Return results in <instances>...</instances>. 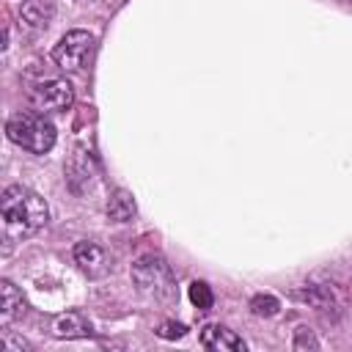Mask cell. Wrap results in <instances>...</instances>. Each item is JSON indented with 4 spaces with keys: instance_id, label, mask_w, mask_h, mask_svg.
Instances as JSON below:
<instances>
[{
    "instance_id": "cell-3",
    "label": "cell",
    "mask_w": 352,
    "mask_h": 352,
    "mask_svg": "<svg viewBox=\"0 0 352 352\" xmlns=\"http://www.w3.org/2000/svg\"><path fill=\"white\" fill-rule=\"evenodd\" d=\"M132 280L138 286V292L154 297V300H170L176 292V280H173V270L162 256L146 253L132 264Z\"/></svg>"
},
{
    "instance_id": "cell-15",
    "label": "cell",
    "mask_w": 352,
    "mask_h": 352,
    "mask_svg": "<svg viewBox=\"0 0 352 352\" xmlns=\"http://www.w3.org/2000/svg\"><path fill=\"white\" fill-rule=\"evenodd\" d=\"M184 333H187V327L182 322H162L157 330V336H162V338H182Z\"/></svg>"
},
{
    "instance_id": "cell-12",
    "label": "cell",
    "mask_w": 352,
    "mask_h": 352,
    "mask_svg": "<svg viewBox=\"0 0 352 352\" xmlns=\"http://www.w3.org/2000/svg\"><path fill=\"white\" fill-rule=\"evenodd\" d=\"M187 294H190V300H192V305H195L198 311H209L212 302H214V294H212L209 283H204V280H192V283L187 286Z\"/></svg>"
},
{
    "instance_id": "cell-7",
    "label": "cell",
    "mask_w": 352,
    "mask_h": 352,
    "mask_svg": "<svg viewBox=\"0 0 352 352\" xmlns=\"http://www.w3.org/2000/svg\"><path fill=\"white\" fill-rule=\"evenodd\" d=\"M201 346H206L212 352H245L248 349V344L234 330H228L226 324L201 327Z\"/></svg>"
},
{
    "instance_id": "cell-2",
    "label": "cell",
    "mask_w": 352,
    "mask_h": 352,
    "mask_svg": "<svg viewBox=\"0 0 352 352\" xmlns=\"http://www.w3.org/2000/svg\"><path fill=\"white\" fill-rule=\"evenodd\" d=\"M6 135L11 143H16L19 148L30 151V154H47L55 146V124L50 118H44V113H14L6 124Z\"/></svg>"
},
{
    "instance_id": "cell-5",
    "label": "cell",
    "mask_w": 352,
    "mask_h": 352,
    "mask_svg": "<svg viewBox=\"0 0 352 352\" xmlns=\"http://www.w3.org/2000/svg\"><path fill=\"white\" fill-rule=\"evenodd\" d=\"M28 99L38 113H60L74 102V88H72L69 80L50 77V80L36 82L28 91Z\"/></svg>"
},
{
    "instance_id": "cell-16",
    "label": "cell",
    "mask_w": 352,
    "mask_h": 352,
    "mask_svg": "<svg viewBox=\"0 0 352 352\" xmlns=\"http://www.w3.org/2000/svg\"><path fill=\"white\" fill-rule=\"evenodd\" d=\"M294 346H297V349H300V346H314V349H316L319 344H316V338H314L305 327H300V330H297V341H294Z\"/></svg>"
},
{
    "instance_id": "cell-10",
    "label": "cell",
    "mask_w": 352,
    "mask_h": 352,
    "mask_svg": "<svg viewBox=\"0 0 352 352\" xmlns=\"http://www.w3.org/2000/svg\"><path fill=\"white\" fill-rule=\"evenodd\" d=\"M135 212H138V206H135V198H132L129 190L118 187V190L110 192V198H107V217L113 223H129L135 217Z\"/></svg>"
},
{
    "instance_id": "cell-14",
    "label": "cell",
    "mask_w": 352,
    "mask_h": 352,
    "mask_svg": "<svg viewBox=\"0 0 352 352\" xmlns=\"http://www.w3.org/2000/svg\"><path fill=\"white\" fill-rule=\"evenodd\" d=\"M3 349L6 352H30V344L22 338V336H14V333H3Z\"/></svg>"
},
{
    "instance_id": "cell-11",
    "label": "cell",
    "mask_w": 352,
    "mask_h": 352,
    "mask_svg": "<svg viewBox=\"0 0 352 352\" xmlns=\"http://www.w3.org/2000/svg\"><path fill=\"white\" fill-rule=\"evenodd\" d=\"M52 14H55L52 0H25V3H22V19H25L30 28H36V30H44V28L50 25Z\"/></svg>"
},
{
    "instance_id": "cell-4",
    "label": "cell",
    "mask_w": 352,
    "mask_h": 352,
    "mask_svg": "<svg viewBox=\"0 0 352 352\" xmlns=\"http://www.w3.org/2000/svg\"><path fill=\"white\" fill-rule=\"evenodd\" d=\"M94 33L88 30H69L55 47H52V60L63 69V72H77L82 69V63L88 60V55L94 52Z\"/></svg>"
},
{
    "instance_id": "cell-1",
    "label": "cell",
    "mask_w": 352,
    "mask_h": 352,
    "mask_svg": "<svg viewBox=\"0 0 352 352\" xmlns=\"http://www.w3.org/2000/svg\"><path fill=\"white\" fill-rule=\"evenodd\" d=\"M47 220H50V209L38 192H33L22 184H11L3 190L0 226H3L6 242H19V239L36 234Z\"/></svg>"
},
{
    "instance_id": "cell-6",
    "label": "cell",
    "mask_w": 352,
    "mask_h": 352,
    "mask_svg": "<svg viewBox=\"0 0 352 352\" xmlns=\"http://www.w3.org/2000/svg\"><path fill=\"white\" fill-rule=\"evenodd\" d=\"M74 261L88 278H102L113 270V256L99 242H91V239L74 245Z\"/></svg>"
},
{
    "instance_id": "cell-9",
    "label": "cell",
    "mask_w": 352,
    "mask_h": 352,
    "mask_svg": "<svg viewBox=\"0 0 352 352\" xmlns=\"http://www.w3.org/2000/svg\"><path fill=\"white\" fill-rule=\"evenodd\" d=\"M25 311V300H22V292L11 283V280H0V324L8 327L16 316H22Z\"/></svg>"
},
{
    "instance_id": "cell-13",
    "label": "cell",
    "mask_w": 352,
    "mask_h": 352,
    "mask_svg": "<svg viewBox=\"0 0 352 352\" xmlns=\"http://www.w3.org/2000/svg\"><path fill=\"white\" fill-rule=\"evenodd\" d=\"M250 311H253L256 316H275V314L280 311V302H278V297H272V294H256V297L250 300Z\"/></svg>"
},
{
    "instance_id": "cell-8",
    "label": "cell",
    "mask_w": 352,
    "mask_h": 352,
    "mask_svg": "<svg viewBox=\"0 0 352 352\" xmlns=\"http://www.w3.org/2000/svg\"><path fill=\"white\" fill-rule=\"evenodd\" d=\"M52 333H55L58 338H88V336H94V327H91V322H88L82 314L69 311V314L55 316Z\"/></svg>"
}]
</instances>
